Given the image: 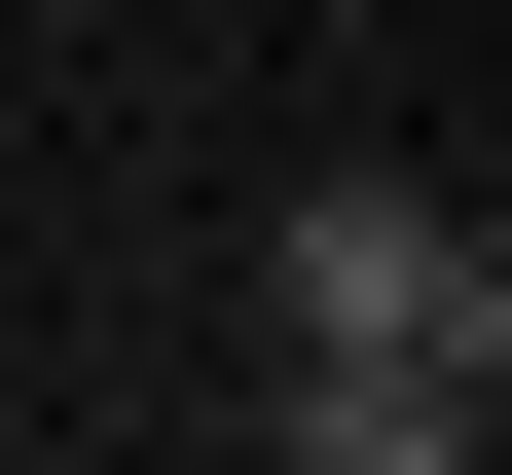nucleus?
Segmentation results:
<instances>
[{"instance_id": "obj_2", "label": "nucleus", "mask_w": 512, "mask_h": 475, "mask_svg": "<svg viewBox=\"0 0 512 475\" xmlns=\"http://www.w3.org/2000/svg\"><path fill=\"white\" fill-rule=\"evenodd\" d=\"M476 402H512L476 329H366V366H293V439H330V475H476Z\"/></svg>"}, {"instance_id": "obj_1", "label": "nucleus", "mask_w": 512, "mask_h": 475, "mask_svg": "<svg viewBox=\"0 0 512 475\" xmlns=\"http://www.w3.org/2000/svg\"><path fill=\"white\" fill-rule=\"evenodd\" d=\"M256 293H293V366H366V329H512V256L439 220V183H293V256H256Z\"/></svg>"}]
</instances>
